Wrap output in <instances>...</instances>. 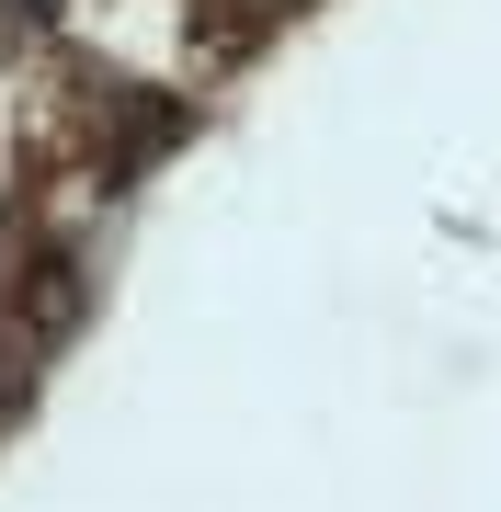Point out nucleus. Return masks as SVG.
<instances>
[{"label": "nucleus", "instance_id": "f03ea898", "mask_svg": "<svg viewBox=\"0 0 501 512\" xmlns=\"http://www.w3.org/2000/svg\"><path fill=\"white\" fill-rule=\"evenodd\" d=\"M35 23H46L35 0H0V46H23V35H35Z\"/></svg>", "mask_w": 501, "mask_h": 512}, {"label": "nucleus", "instance_id": "f257e3e1", "mask_svg": "<svg viewBox=\"0 0 501 512\" xmlns=\"http://www.w3.org/2000/svg\"><path fill=\"white\" fill-rule=\"evenodd\" d=\"M80 319H92L80 251H69V239H35V228H0V399H23L35 365L69 353Z\"/></svg>", "mask_w": 501, "mask_h": 512}]
</instances>
